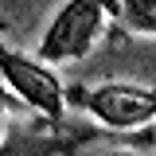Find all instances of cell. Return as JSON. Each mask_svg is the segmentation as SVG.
Wrapping results in <instances>:
<instances>
[{"label": "cell", "instance_id": "1", "mask_svg": "<svg viewBox=\"0 0 156 156\" xmlns=\"http://www.w3.org/2000/svg\"><path fill=\"white\" fill-rule=\"evenodd\" d=\"M62 101L94 113L105 129L133 133L148 129L156 117L152 86H129V82H105V86H62Z\"/></svg>", "mask_w": 156, "mask_h": 156}, {"label": "cell", "instance_id": "2", "mask_svg": "<svg viewBox=\"0 0 156 156\" xmlns=\"http://www.w3.org/2000/svg\"><path fill=\"white\" fill-rule=\"evenodd\" d=\"M109 16H117L113 0H66L39 43V58L43 62H66V58L90 55L105 31Z\"/></svg>", "mask_w": 156, "mask_h": 156}, {"label": "cell", "instance_id": "3", "mask_svg": "<svg viewBox=\"0 0 156 156\" xmlns=\"http://www.w3.org/2000/svg\"><path fill=\"white\" fill-rule=\"evenodd\" d=\"M0 78L8 82V90L16 94V101L31 105L35 113L51 117V121H55V117L62 113V105H66V101H62V82L55 78V70H47L35 58H23L20 51L4 47V43H0Z\"/></svg>", "mask_w": 156, "mask_h": 156}, {"label": "cell", "instance_id": "4", "mask_svg": "<svg viewBox=\"0 0 156 156\" xmlns=\"http://www.w3.org/2000/svg\"><path fill=\"white\" fill-rule=\"evenodd\" d=\"M117 20H125V27L136 35H152L156 31V0H113Z\"/></svg>", "mask_w": 156, "mask_h": 156}, {"label": "cell", "instance_id": "5", "mask_svg": "<svg viewBox=\"0 0 156 156\" xmlns=\"http://www.w3.org/2000/svg\"><path fill=\"white\" fill-rule=\"evenodd\" d=\"M4 109H8V98H4V90H0V133H4Z\"/></svg>", "mask_w": 156, "mask_h": 156}]
</instances>
